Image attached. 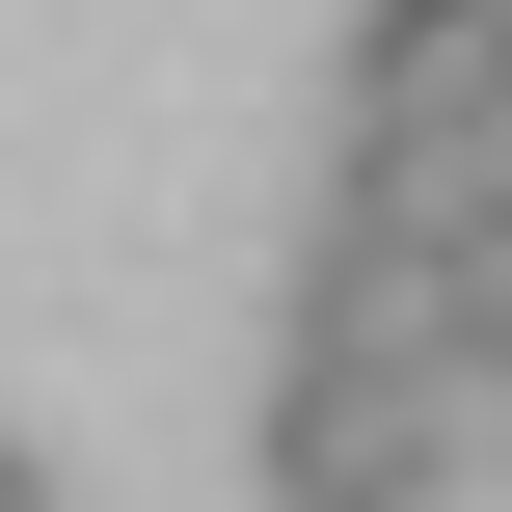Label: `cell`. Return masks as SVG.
Wrapping results in <instances>:
<instances>
[{
  "label": "cell",
  "mask_w": 512,
  "mask_h": 512,
  "mask_svg": "<svg viewBox=\"0 0 512 512\" xmlns=\"http://www.w3.org/2000/svg\"><path fill=\"white\" fill-rule=\"evenodd\" d=\"M459 432H486L459 351H297V378H270V512H432Z\"/></svg>",
  "instance_id": "obj_1"
},
{
  "label": "cell",
  "mask_w": 512,
  "mask_h": 512,
  "mask_svg": "<svg viewBox=\"0 0 512 512\" xmlns=\"http://www.w3.org/2000/svg\"><path fill=\"white\" fill-rule=\"evenodd\" d=\"M351 162H432V189H486L512 162V0H351Z\"/></svg>",
  "instance_id": "obj_2"
},
{
  "label": "cell",
  "mask_w": 512,
  "mask_h": 512,
  "mask_svg": "<svg viewBox=\"0 0 512 512\" xmlns=\"http://www.w3.org/2000/svg\"><path fill=\"white\" fill-rule=\"evenodd\" d=\"M459 378H486V405H512V162H486V189H459Z\"/></svg>",
  "instance_id": "obj_3"
},
{
  "label": "cell",
  "mask_w": 512,
  "mask_h": 512,
  "mask_svg": "<svg viewBox=\"0 0 512 512\" xmlns=\"http://www.w3.org/2000/svg\"><path fill=\"white\" fill-rule=\"evenodd\" d=\"M0 512H54V459H27V432H0Z\"/></svg>",
  "instance_id": "obj_4"
},
{
  "label": "cell",
  "mask_w": 512,
  "mask_h": 512,
  "mask_svg": "<svg viewBox=\"0 0 512 512\" xmlns=\"http://www.w3.org/2000/svg\"><path fill=\"white\" fill-rule=\"evenodd\" d=\"M486 432H512V405H486Z\"/></svg>",
  "instance_id": "obj_5"
}]
</instances>
